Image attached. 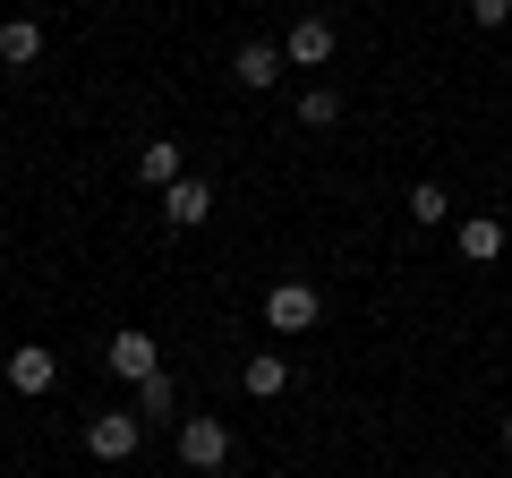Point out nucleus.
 <instances>
[{"label":"nucleus","instance_id":"6e6552de","mask_svg":"<svg viewBox=\"0 0 512 478\" xmlns=\"http://www.w3.org/2000/svg\"><path fill=\"white\" fill-rule=\"evenodd\" d=\"M239 385H248L256 402H282V393H291V359H282V350H256L248 368H239Z\"/></svg>","mask_w":512,"mask_h":478},{"label":"nucleus","instance_id":"2eb2a0df","mask_svg":"<svg viewBox=\"0 0 512 478\" xmlns=\"http://www.w3.org/2000/svg\"><path fill=\"white\" fill-rule=\"evenodd\" d=\"M299 120H308V129H333V120H342V94H333V86H308V94H299Z\"/></svg>","mask_w":512,"mask_h":478},{"label":"nucleus","instance_id":"dca6fc26","mask_svg":"<svg viewBox=\"0 0 512 478\" xmlns=\"http://www.w3.org/2000/svg\"><path fill=\"white\" fill-rule=\"evenodd\" d=\"M470 18H478V26H504V18H512V0H470Z\"/></svg>","mask_w":512,"mask_h":478},{"label":"nucleus","instance_id":"9b49d317","mask_svg":"<svg viewBox=\"0 0 512 478\" xmlns=\"http://www.w3.org/2000/svg\"><path fill=\"white\" fill-rule=\"evenodd\" d=\"M461 257L495 265V257H504V222H495V214H461Z\"/></svg>","mask_w":512,"mask_h":478},{"label":"nucleus","instance_id":"ddd939ff","mask_svg":"<svg viewBox=\"0 0 512 478\" xmlns=\"http://www.w3.org/2000/svg\"><path fill=\"white\" fill-rule=\"evenodd\" d=\"M137 171H146L154 188H171V180H180V146H171V137H154V146L137 154Z\"/></svg>","mask_w":512,"mask_h":478},{"label":"nucleus","instance_id":"39448f33","mask_svg":"<svg viewBox=\"0 0 512 478\" xmlns=\"http://www.w3.org/2000/svg\"><path fill=\"white\" fill-rule=\"evenodd\" d=\"M163 222H171V231H197V222H214V188H205L197 171H180V180L163 188Z\"/></svg>","mask_w":512,"mask_h":478},{"label":"nucleus","instance_id":"4468645a","mask_svg":"<svg viewBox=\"0 0 512 478\" xmlns=\"http://www.w3.org/2000/svg\"><path fill=\"white\" fill-rule=\"evenodd\" d=\"M444 214H453V188H444V180H419V188H410V222H444Z\"/></svg>","mask_w":512,"mask_h":478},{"label":"nucleus","instance_id":"20e7f679","mask_svg":"<svg viewBox=\"0 0 512 478\" xmlns=\"http://www.w3.org/2000/svg\"><path fill=\"white\" fill-rule=\"evenodd\" d=\"M316 316H325V299H316L308 282H274V291H265V325L274 333H308Z\"/></svg>","mask_w":512,"mask_h":478},{"label":"nucleus","instance_id":"f03ea898","mask_svg":"<svg viewBox=\"0 0 512 478\" xmlns=\"http://www.w3.org/2000/svg\"><path fill=\"white\" fill-rule=\"evenodd\" d=\"M180 461L188 470H222V461H231V427L205 419V410H188L180 419Z\"/></svg>","mask_w":512,"mask_h":478},{"label":"nucleus","instance_id":"7ed1b4c3","mask_svg":"<svg viewBox=\"0 0 512 478\" xmlns=\"http://www.w3.org/2000/svg\"><path fill=\"white\" fill-rule=\"evenodd\" d=\"M103 368L120 376V385H146V376H163V350H154V333H111Z\"/></svg>","mask_w":512,"mask_h":478},{"label":"nucleus","instance_id":"0eeeda50","mask_svg":"<svg viewBox=\"0 0 512 478\" xmlns=\"http://www.w3.org/2000/svg\"><path fill=\"white\" fill-rule=\"evenodd\" d=\"M282 60H291V69H325L333 60V18H299L291 43H282Z\"/></svg>","mask_w":512,"mask_h":478},{"label":"nucleus","instance_id":"423d86ee","mask_svg":"<svg viewBox=\"0 0 512 478\" xmlns=\"http://www.w3.org/2000/svg\"><path fill=\"white\" fill-rule=\"evenodd\" d=\"M9 385H18V393H52L60 385V350L18 342V350H9Z\"/></svg>","mask_w":512,"mask_h":478},{"label":"nucleus","instance_id":"f8f14e48","mask_svg":"<svg viewBox=\"0 0 512 478\" xmlns=\"http://www.w3.org/2000/svg\"><path fill=\"white\" fill-rule=\"evenodd\" d=\"M171 410H180V385L171 376H146L137 385V419H171Z\"/></svg>","mask_w":512,"mask_h":478},{"label":"nucleus","instance_id":"f3484780","mask_svg":"<svg viewBox=\"0 0 512 478\" xmlns=\"http://www.w3.org/2000/svg\"><path fill=\"white\" fill-rule=\"evenodd\" d=\"M504 453H512V410H504Z\"/></svg>","mask_w":512,"mask_h":478},{"label":"nucleus","instance_id":"9d476101","mask_svg":"<svg viewBox=\"0 0 512 478\" xmlns=\"http://www.w3.org/2000/svg\"><path fill=\"white\" fill-rule=\"evenodd\" d=\"M43 60V26L35 18H9L0 26V69H35Z\"/></svg>","mask_w":512,"mask_h":478},{"label":"nucleus","instance_id":"1a4fd4ad","mask_svg":"<svg viewBox=\"0 0 512 478\" xmlns=\"http://www.w3.org/2000/svg\"><path fill=\"white\" fill-rule=\"evenodd\" d=\"M231 77H239L248 94H265V86L282 77V52H274V43H239V52H231Z\"/></svg>","mask_w":512,"mask_h":478},{"label":"nucleus","instance_id":"f257e3e1","mask_svg":"<svg viewBox=\"0 0 512 478\" xmlns=\"http://www.w3.org/2000/svg\"><path fill=\"white\" fill-rule=\"evenodd\" d=\"M137 444H146V419H137V410H103V419L86 427L94 461H137Z\"/></svg>","mask_w":512,"mask_h":478}]
</instances>
